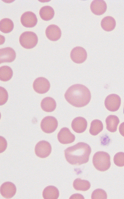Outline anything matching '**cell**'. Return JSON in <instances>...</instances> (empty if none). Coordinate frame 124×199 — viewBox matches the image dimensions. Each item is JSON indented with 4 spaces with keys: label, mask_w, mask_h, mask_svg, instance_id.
I'll list each match as a JSON object with an SVG mask.
<instances>
[{
    "label": "cell",
    "mask_w": 124,
    "mask_h": 199,
    "mask_svg": "<svg viewBox=\"0 0 124 199\" xmlns=\"http://www.w3.org/2000/svg\"><path fill=\"white\" fill-rule=\"evenodd\" d=\"M16 54L12 48L7 47L0 49V63L11 62L15 59Z\"/></svg>",
    "instance_id": "obj_12"
},
{
    "label": "cell",
    "mask_w": 124,
    "mask_h": 199,
    "mask_svg": "<svg viewBox=\"0 0 124 199\" xmlns=\"http://www.w3.org/2000/svg\"><path fill=\"white\" fill-rule=\"evenodd\" d=\"M107 5L106 2L103 0L93 1L90 5V9L93 13L95 15H100L106 11Z\"/></svg>",
    "instance_id": "obj_15"
},
{
    "label": "cell",
    "mask_w": 124,
    "mask_h": 199,
    "mask_svg": "<svg viewBox=\"0 0 124 199\" xmlns=\"http://www.w3.org/2000/svg\"><path fill=\"white\" fill-rule=\"evenodd\" d=\"M59 196V192L57 188L53 186L46 187L42 192V196L45 199H57Z\"/></svg>",
    "instance_id": "obj_18"
},
{
    "label": "cell",
    "mask_w": 124,
    "mask_h": 199,
    "mask_svg": "<svg viewBox=\"0 0 124 199\" xmlns=\"http://www.w3.org/2000/svg\"><path fill=\"white\" fill-rule=\"evenodd\" d=\"M116 25L115 19L112 16H108L104 17L101 20V25L102 28L107 31L113 30Z\"/></svg>",
    "instance_id": "obj_20"
},
{
    "label": "cell",
    "mask_w": 124,
    "mask_h": 199,
    "mask_svg": "<svg viewBox=\"0 0 124 199\" xmlns=\"http://www.w3.org/2000/svg\"><path fill=\"white\" fill-rule=\"evenodd\" d=\"M66 101L72 106L82 107L90 102L91 95L89 90L81 84H74L69 87L64 94Z\"/></svg>",
    "instance_id": "obj_1"
},
{
    "label": "cell",
    "mask_w": 124,
    "mask_h": 199,
    "mask_svg": "<svg viewBox=\"0 0 124 199\" xmlns=\"http://www.w3.org/2000/svg\"><path fill=\"white\" fill-rule=\"evenodd\" d=\"M113 161L115 164L118 167L124 166V152L117 153L114 156Z\"/></svg>",
    "instance_id": "obj_27"
},
{
    "label": "cell",
    "mask_w": 124,
    "mask_h": 199,
    "mask_svg": "<svg viewBox=\"0 0 124 199\" xmlns=\"http://www.w3.org/2000/svg\"><path fill=\"white\" fill-rule=\"evenodd\" d=\"M91 151L87 144L80 142L64 150L65 158L72 165H80L87 163Z\"/></svg>",
    "instance_id": "obj_2"
},
{
    "label": "cell",
    "mask_w": 124,
    "mask_h": 199,
    "mask_svg": "<svg viewBox=\"0 0 124 199\" xmlns=\"http://www.w3.org/2000/svg\"><path fill=\"white\" fill-rule=\"evenodd\" d=\"M51 146L48 141L42 140L39 141L36 145L35 152L36 155L41 158H45L50 155L51 152Z\"/></svg>",
    "instance_id": "obj_6"
},
{
    "label": "cell",
    "mask_w": 124,
    "mask_h": 199,
    "mask_svg": "<svg viewBox=\"0 0 124 199\" xmlns=\"http://www.w3.org/2000/svg\"><path fill=\"white\" fill-rule=\"evenodd\" d=\"M70 198H84L83 196L79 194H74L72 195Z\"/></svg>",
    "instance_id": "obj_30"
},
{
    "label": "cell",
    "mask_w": 124,
    "mask_h": 199,
    "mask_svg": "<svg viewBox=\"0 0 124 199\" xmlns=\"http://www.w3.org/2000/svg\"><path fill=\"white\" fill-rule=\"evenodd\" d=\"M121 104V99L118 95L113 94L108 95L105 98L104 105L106 108L112 112L117 111Z\"/></svg>",
    "instance_id": "obj_7"
},
{
    "label": "cell",
    "mask_w": 124,
    "mask_h": 199,
    "mask_svg": "<svg viewBox=\"0 0 124 199\" xmlns=\"http://www.w3.org/2000/svg\"><path fill=\"white\" fill-rule=\"evenodd\" d=\"M57 138L60 143L65 144L73 142L75 137L68 128L64 127L62 128L58 132Z\"/></svg>",
    "instance_id": "obj_11"
},
{
    "label": "cell",
    "mask_w": 124,
    "mask_h": 199,
    "mask_svg": "<svg viewBox=\"0 0 124 199\" xmlns=\"http://www.w3.org/2000/svg\"><path fill=\"white\" fill-rule=\"evenodd\" d=\"M54 11L51 7L45 6L41 8L39 11V15L41 18L45 21H49L53 17Z\"/></svg>",
    "instance_id": "obj_21"
},
{
    "label": "cell",
    "mask_w": 124,
    "mask_h": 199,
    "mask_svg": "<svg viewBox=\"0 0 124 199\" xmlns=\"http://www.w3.org/2000/svg\"><path fill=\"white\" fill-rule=\"evenodd\" d=\"M41 106L43 111L51 112L55 109L56 104L54 99L50 97H47L42 100L41 103Z\"/></svg>",
    "instance_id": "obj_17"
},
{
    "label": "cell",
    "mask_w": 124,
    "mask_h": 199,
    "mask_svg": "<svg viewBox=\"0 0 124 199\" xmlns=\"http://www.w3.org/2000/svg\"><path fill=\"white\" fill-rule=\"evenodd\" d=\"M87 125L86 120L83 117H77L74 118L71 123L73 130L78 133H81L86 130Z\"/></svg>",
    "instance_id": "obj_16"
},
{
    "label": "cell",
    "mask_w": 124,
    "mask_h": 199,
    "mask_svg": "<svg viewBox=\"0 0 124 199\" xmlns=\"http://www.w3.org/2000/svg\"><path fill=\"white\" fill-rule=\"evenodd\" d=\"M73 186L76 190L85 191L89 189L91 184L88 181L77 178L74 181Z\"/></svg>",
    "instance_id": "obj_22"
},
{
    "label": "cell",
    "mask_w": 124,
    "mask_h": 199,
    "mask_svg": "<svg viewBox=\"0 0 124 199\" xmlns=\"http://www.w3.org/2000/svg\"><path fill=\"white\" fill-rule=\"evenodd\" d=\"M45 33L48 39L54 41L59 40L61 35V31L60 28L57 25L53 24L47 26Z\"/></svg>",
    "instance_id": "obj_14"
},
{
    "label": "cell",
    "mask_w": 124,
    "mask_h": 199,
    "mask_svg": "<svg viewBox=\"0 0 124 199\" xmlns=\"http://www.w3.org/2000/svg\"><path fill=\"white\" fill-rule=\"evenodd\" d=\"M70 56L72 60L77 63H81L86 60L87 53L86 50L83 48L77 46L73 48L71 50Z\"/></svg>",
    "instance_id": "obj_9"
},
{
    "label": "cell",
    "mask_w": 124,
    "mask_h": 199,
    "mask_svg": "<svg viewBox=\"0 0 124 199\" xmlns=\"http://www.w3.org/2000/svg\"><path fill=\"white\" fill-rule=\"evenodd\" d=\"M14 25L12 21L10 19L5 18L0 21V30L5 33L11 32L14 28Z\"/></svg>",
    "instance_id": "obj_23"
},
{
    "label": "cell",
    "mask_w": 124,
    "mask_h": 199,
    "mask_svg": "<svg viewBox=\"0 0 124 199\" xmlns=\"http://www.w3.org/2000/svg\"><path fill=\"white\" fill-rule=\"evenodd\" d=\"M92 162L94 166L97 170L105 171L108 169L110 166V157L106 152L98 151L94 155Z\"/></svg>",
    "instance_id": "obj_3"
},
{
    "label": "cell",
    "mask_w": 124,
    "mask_h": 199,
    "mask_svg": "<svg viewBox=\"0 0 124 199\" xmlns=\"http://www.w3.org/2000/svg\"><path fill=\"white\" fill-rule=\"evenodd\" d=\"M38 38L36 34L33 32L28 31L23 32L19 38L20 45L26 49H31L37 44Z\"/></svg>",
    "instance_id": "obj_4"
},
{
    "label": "cell",
    "mask_w": 124,
    "mask_h": 199,
    "mask_svg": "<svg viewBox=\"0 0 124 199\" xmlns=\"http://www.w3.org/2000/svg\"><path fill=\"white\" fill-rule=\"evenodd\" d=\"M119 132L120 134L124 137V122L120 125L119 127Z\"/></svg>",
    "instance_id": "obj_29"
},
{
    "label": "cell",
    "mask_w": 124,
    "mask_h": 199,
    "mask_svg": "<svg viewBox=\"0 0 124 199\" xmlns=\"http://www.w3.org/2000/svg\"><path fill=\"white\" fill-rule=\"evenodd\" d=\"M58 126V122L56 119L52 116H47L42 120L41 128L46 133H50L54 132Z\"/></svg>",
    "instance_id": "obj_5"
},
{
    "label": "cell",
    "mask_w": 124,
    "mask_h": 199,
    "mask_svg": "<svg viewBox=\"0 0 124 199\" xmlns=\"http://www.w3.org/2000/svg\"><path fill=\"white\" fill-rule=\"evenodd\" d=\"M106 128L109 131L113 132L117 130V126L119 123L118 117L116 115H110L106 118Z\"/></svg>",
    "instance_id": "obj_19"
},
{
    "label": "cell",
    "mask_w": 124,
    "mask_h": 199,
    "mask_svg": "<svg viewBox=\"0 0 124 199\" xmlns=\"http://www.w3.org/2000/svg\"><path fill=\"white\" fill-rule=\"evenodd\" d=\"M123 113H124V109H123Z\"/></svg>",
    "instance_id": "obj_31"
},
{
    "label": "cell",
    "mask_w": 124,
    "mask_h": 199,
    "mask_svg": "<svg viewBox=\"0 0 124 199\" xmlns=\"http://www.w3.org/2000/svg\"><path fill=\"white\" fill-rule=\"evenodd\" d=\"M107 194L105 191L101 189H97L94 190L92 193L91 199L107 198Z\"/></svg>",
    "instance_id": "obj_26"
},
{
    "label": "cell",
    "mask_w": 124,
    "mask_h": 199,
    "mask_svg": "<svg viewBox=\"0 0 124 199\" xmlns=\"http://www.w3.org/2000/svg\"><path fill=\"white\" fill-rule=\"evenodd\" d=\"M1 90V105L5 104L8 99V94L7 90L4 88L0 87Z\"/></svg>",
    "instance_id": "obj_28"
},
{
    "label": "cell",
    "mask_w": 124,
    "mask_h": 199,
    "mask_svg": "<svg viewBox=\"0 0 124 199\" xmlns=\"http://www.w3.org/2000/svg\"><path fill=\"white\" fill-rule=\"evenodd\" d=\"M20 21L22 25L28 28H32L35 26L38 22L36 15L30 11L23 13L20 18Z\"/></svg>",
    "instance_id": "obj_10"
},
{
    "label": "cell",
    "mask_w": 124,
    "mask_h": 199,
    "mask_svg": "<svg viewBox=\"0 0 124 199\" xmlns=\"http://www.w3.org/2000/svg\"><path fill=\"white\" fill-rule=\"evenodd\" d=\"M50 84L48 80L44 77H39L34 81L33 84L35 91L40 94H45L49 90Z\"/></svg>",
    "instance_id": "obj_8"
},
{
    "label": "cell",
    "mask_w": 124,
    "mask_h": 199,
    "mask_svg": "<svg viewBox=\"0 0 124 199\" xmlns=\"http://www.w3.org/2000/svg\"><path fill=\"white\" fill-rule=\"evenodd\" d=\"M103 129V125L102 122L98 119H95L91 123L89 130L90 133L93 136L98 134Z\"/></svg>",
    "instance_id": "obj_25"
},
{
    "label": "cell",
    "mask_w": 124,
    "mask_h": 199,
    "mask_svg": "<svg viewBox=\"0 0 124 199\" xmlns=\"http://www.w3.org/2000/svg\"><path fill=\"white\" fill-rule=\"evenodd\" d=\"M16 188L15 185L10 182L3 183L0 187V193L4 197L11 198L16 194Z\"/></svg>",
    "instance_id": "obj_13"
},
{
    "label": "cell",
    "mask_w": 124,
    "mask_h": 199,
    "mask_svg": "<svg viewBox=\"0 0 124 199\" xmlns=\"http://www.w3.org/2000/svg\"><path fill=\"white\" fill-rule=\"evenodd\" d=\"M13 75L12 69L7 66H3L0 68V79L3 81H7L10 80Z\"/></svg>",
    "instance_id": "obj_24"
}]
</instances>
